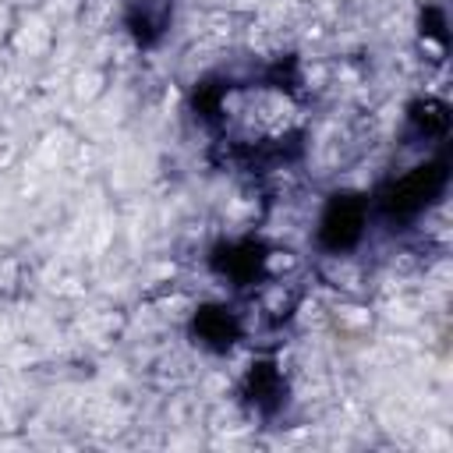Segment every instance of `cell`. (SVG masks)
Returning <instances> with one entry per match:
<instances>
[{
	"label": "cell",
	"mask_w": 453,
	"mask_h": 453,
	"mask_svg": "<svg viewBox=\"0 0 453 453\" xmlns=\"http://www.w3.org/2000/svg\"><path fill=\"white\" fill-rule=\"evenodd\" d=\"M209 269H212L223 283H230V287H237V290L258 287V283H265V276H269V251H265V244L255 241V237L219 241V244L209 251Z\"/></svg>",
	"instance_id": "cell-3"
},
{
	"label": "cell",
	"mask_w": 453,
	"mask_h": 453,
	"mask_svg": "<svg viewBox=\"0 0 453 453\" xmlns=\"http://www.w3.org/2000/svg\"><path fill=\"white\" fill-rule=\"evenodd\" d=\"M449 188V159L439 152L418 166H411L400 177H389L379 184L375 195H368L372 202V223L379 219L389 230H403L411 223H418Z\"/></svg>",
	"instance_id": "cell-1"
},
{
	"label": "cell",
	"mask_w": 453,
	"mask_h": 453,
	"mask_svg": "<svg viewBox=\"0 0 453 453\" xmlns=\"http://www.w3.org/2000/svg\"><path fill=\"white\" fill-rule=\"evenodd\" d=\"M241 396H244V403H248L258 418H273V414H280L283 403H287V382H283V375H280L276 365L258 361V365H251Z\"/></svg>",
	"instance_id": "cell-5"
},
{
	"label": "cell",
	"mask_w": 453,
	"mask_h": 453,
	"mask_svg": "<svg viewBox=\"0 0 453 453\" xmlns=\"http://www.w3.org/2000/svg\"><path fill=\"white\" fill-rule=\"evenodd\" d=\"M173 21V0H124V28L138 46H156Z\"/></svg>",
	"instance_id": "cell-6"
},
{
	"label": "cell",
	"mask_w": 453,
	"mask_h": 453,
	"mask_svg": "<svg viewBox=\"0 0 453 453\" xmlns=\"http://www.w3.org/2000/svg\"><path fill=\"white\" fill-rule=\"evenodd\" d=\"M241 315L226 304H202L191 319V336L209 350H230L241 340Z\"/></svg>",
	"instance_id": "cell-4"
},
{
	"label": "cell",
	"mask_w": 453,
	"mask_h": 453,
	"mask_svg": "<svg viewBox=\"0 0 453 453\" xmlns=\"http://www.w3.org/2000/svg\"><path fill=\"white\" fill-rule=\"evenodd\" d=\"M446 106L442 103H432V99H418L411 103L407 110V127L414 138H446Z\"/></svg>",
	"instance_id": "cell-7"
},
{
	"label": "cell",
	"mask_w": 453,
	"mask_h": 453,
	"mask_svg": "<svg viewBox=\"0 0 453 453\" xmlns=\"http://www.w3.org/2000/svg\"><path fill=\"white\" fill-rule=\"evenodd\" d=\"M372 226V202L361 191H333L315 219V248L326 255L354 251Z\"/></svg>",
	"instance_id": "cell-2"
}]
</instances>
